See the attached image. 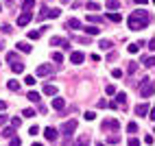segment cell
I'll list each match as a JSON object with an SVG mask.
<instances>
[{
	"mask_svg": "<svg viewBox=\"0 0 155 146\" xmlns=\"http://www.w3.org/2000/svg\"><path fill=\"white\" fill-rule=\"evenodd\" d=\"M68 44H70V41H68L66 37H53V39H50V46H59V48H68Z\"/></svg>",
	"mask_w": 155,
	"mask_h": 146,
	"instance_id": "8992f818",
	"label": "cell"
},
{
	"mask_svg": "<svg viewBox=\"0 0 155 146\" xmlns=\"http://www.w3.org/2000/svg\"><path fill=\"white\" fill-rule=\"evenodd\" d=\"M11 70L15 72V74H20V72H24V63L22 61H11Z\"/></svg>",
	"mask_w": 155,
	"mask_h": 146,
	"instance_id": "8fae6325",
	"label": "cell"
},
{
	"mask_svg": "<svg viewBox=\"0 0 155 146\" xmlns=\"http://www.w3.org/2000/svg\"><path fill=\"white\" fill-rule=\"evenodd\" d=\"M44 94L46 96H57V87L55 85H44Z\"/></svg>",
	"mask_w": 155,
	"mask_h": 146,
	"instance_id": "2e32d148",
	"label": "cell"
},
{
	"mask_svg": "<svg viewBox=\"0 0 155 146\" xmlns=\"http://www.w3.org/2000/svg\"><path fill=\"white\" fill-rule=\"evenodd\" d=\"M127 144H129V146H140V140H138V138H129Z\"/></svg>",
	"mask_w": 155,
	"mask_h": 146,
	"instance_id": "8d00e7d4",
	"label": "cell"
},
{
	"mask_svg": "<svg viewBox=\"0 0 155 146\" xmlns=\"http://www.w3.org/2000/svg\"><path fill=\"white\" fill-rule=\"evenodd\" d=\"M133 2H138V5H147L149 0H133Z\"/></svg>",
	"mask_w": 155,
	"mask_h": 146,
	"instance_id": "681fc988",
	"label": "cell"
},
{
	"mask_svg": "<svg viewBox=\"0 0 155 146\" xmlns=\"http://www.w3.org/2000/svg\"><path fill=\"white\" fill-rule=\"evenodd\" d=\"M111 76H114V79H120V76H122V70L114 68V70H111Z\"/></svg>",
	"mask_w": 155,
	"mask_h": 146,
	"instance_id": "e575fe53",
	"label": "cell"
},
{
	"mask_svg": "<svg viewBox=\"0 0 155 146\" xmlns=\"http://www.w3.org/2000/svg\"><path fill=\"white\" fill-rule=\"evenodd\" d=\"M48 13H50V9H48V7H42V9H39L37 20H39V22H42V20H46V18H48Z\"/></svg>",
	"mask_w": 155,
	"mask_h": 146,
	"instance_id": "e0dca14e",
	"label": "cell"
},
{
	"mask_svg": "<svg viewBox=\"0 0 155 146\" xmlns=\"http://www.w3.org/2000/svg\"><path fill=\"white\" fill-rule=\"evenodd\" d=\"M107 18L111 20V22H120V20H122V15H120V13H109Z\"/></svg>",
	"mask_w": 155,
	"mask_h": 146,
	"instance_id": "f546056e",
	"label": "cell"
},
{
	"mask_svg": "<svg viewBox=\"0 0 155 146\" xmlns=\"http://www.w3.org/2000/svg\"><path fill=\"white\" fill-rule=\"evenodd\" d=\"M74 131H77V120H68L64 127H61V133H64V138H66V140H70Z\"/></svg>",
	"mask_w": 155,
	"mask_h": 146,
	"instance_id": "7a4b0ae2",
	"label": "cell"
},
{
	"mask_svg": "<svg viewBox=\"0 0 155 146\" xmlns=\"http://www.w3.org/2000/svg\"><path fill=\"white\" fill-rule=\"evenodd\" d=\"M98 107L105 109V107H109V102H107V100H98Z\"/></svg>",
	"mask_w": 155,
	"mask_h": 146,
	"instance_id": "7dc6e473",
	"label": "cell"
},
{
	"mask_svg": "<svg viewBox=\"0 0 155 146\" xmlns=\"http://www.w3.org/2000/svg\"><path fill=\"white\" fill-rule=\"evenodd\" d=\"M98 46H101V50H109V48H111V41H109V39H101Z\"/></svg>",
	"mask_w": 155,
	"mask_h": 146,
	"instance_id": "cb8c5ba5",
	"label": "cell"
},
{
	"mask_svg": "<svg viewBox=\"0 0 155 146\" xmlns=\"http://www.w3.org/2000/svg\"><path fill=\"white\" fill-rule=\"evenodd\" d=\"M11 31H13V28H11V26H9V24H5V26H2V33H7V35H9V33H11Z\"/></svg>",
	"mask_w": 155,
	"mask_h": 146,
	"instance_id": "c3c4849f",
	"label": "cell"
},
{
	"mask_svg": "<svg viewBox=\"0 0 155 146\" xmlns=\"http://www.w3.org/2000/svg\"><path fill=\"white\" fill-rule=\"evenodd\" d=\"M74 146H90V138L83 133V135H79V138L74 140Z\"/></svg>",
	"mask_w": 155,
	"mask_h": 146,
	"instance_id": "ba28073f",
	"label": "cell"
},
{
	"mask_svg": "<svg viewBox=\"0 0 155 146\" xmlns=\"http://www.w3.org/2000/svg\"><path fill=\"white\" fill-rule=\"evenodd\" d=\"M22 116H24V118H33V116H35V109H31V107H26V109L22 111Z\"/></svg>",
	"mask_w": 155,
	"mask_h": 146,
	"instance_id": "d4e9b609",
	"label": "cell"
},
{
	"mask_svg": "<svg viewBox=\"0 0 155 146\" xmlns=\"http://www.w3.org/2000/svg\"><path fill=\"white\" fill-rule=\"evenodd\" d=\"M118 7H120L118 0H107V11H109V9H111V11H116Z\"/></svg>",
	"mask_w": 155,
	"mask_h": 146,
	"instance_id": "ffe728a7",
	"label": "cell"
},
{
	"mask_svg": "<svg viewBox=\"0 0 155 146\" xmlns=\"http://www.w3.org/2000/svg\"><path fill=\"white\" fill-rule=\"evenodd\" d=\"M37 133H39L37 127H31V129H28V135H37Z\"/></svg>",
	"mask_w": 155,
	"mask_h": 146,
	"instance_id": "bcb514c9",
	"label": "cell"
},
{
	"mask_svg": "<svg viewBox=\"0 0 155 146\" xmlns=\"http://www.w3.org/2000/svg\"><path fill=\"white\" fill-rule=\"evenodd\" d=\"M2 138H13V129L11 127H5L2 129Z\"/></svg>",
	"mask_w": 155,
	"mask_h": 146,
	"instance_id": "484cf974",
	"label": "cell"
},
{
	"mask_svg": "<svg viewBox=\"0 0 155 146\" xmlns=\"http://www.w3.org/2000/svg\"><path fill=\"white\" fill-rule=\"evenodd\" d=\"M44 135H46V140H50V142H53V140H57V129L48 127V129L44 131Z\"/></svg>",
	"mask_w": 155,
	"mask_h": 146,
	"instance_id": "7c38bea8",
	"label": "cell"
},
{
	"mask_svg": "<svg viewBox=\"0 0 155 146\" xmlns=\"http://www.w3.org/2000/svg\"><path fill=\"white\" fill-rule=\"evenodd\" d=\"M11 146H22V140H20V138H11Z\"/></svg>",
	"mask_w": 155,
	"mask_h": 146,
	"instance_id": "ab89813d",
	"label": "cell"
},
{
	"mask_svg": "<svg viewBox=\"0 0 155 146\" xmlns=\"http://www.w3.org/2000/svg\"><path fill=\"white\" fill-rule=\"evenodd\" d=\"M83 59H85V55H83V53H79V50H77V53H72V55H70V61H72L74 66L83 63Z\"/></svg>",
	"mask_w": 155,
	"mask_h": 146,
	"instance_id": "52a82bcc",
	"label": "cell"
},
{
	"mask_svg": "<svg viewBox=\"0 0 155 146\" xmlns=\"http://www.w3.org/2000/svg\"><path fill=\"white\" fill-rule=\"evenodd\" d=\"M24 83H26V85H35L37 81H35V76H31V74H28V76H24Z\"/></svg>",
	"mask_w": 155,
	"mask_h": 146,
	"instance_id": "836d02e7",
	"label": "cell"
},
{
	"mask_svg": "<svg viewBox=\"0 0 155 146\" xmlns=\"http://www.w3.org/2000/svg\"><path fill=\"white\" fill-rule=\"evenodd\" d=\"M11 124H13V127H20V124H22V118H13Z\"/></svg>",
	"mask_w": 155,
	"mask_h": 146,
	"instance_id": "f6af8a7d",
	"label": "cell"
},
{
	"mask_svg": "<svg viewBox=\"0 0 155 146\" xmlns=\"http://www.w3.org/2000/svg\"><path fill=\"white\" fill-rule=\"evenodd\" d=\"M127 24L131 31H140L149 24V13L144 11V9H138V11H133L129 18H127Z\"/></svg>",
	"mask_w": 155,
	"mask_h": 146,
	"instance_id": "6da1fadb",
	"label": "cell"
},
{
	"mask_svg": "<svg viewBox=\"0 0 155 146\" xmlns=\"http://www.w3.org/2000/svg\"><path fill=\"white\" fill-rule=\"evenodd\" d=\"M33 7H35V0H24V5H22V11L31 13V11H33Z\"/></svg>",
	"mask_w": 155,
	"mask_h": 146,
	"instance_id": "5bb4252c",
	"label": "cell"
},
{
	"mask_svg": "<svg viewBox=\"0 0 155 146\" xmlns=\"http://www.w3.org/2000/svg\"><path fill=\"white\" fill-rule=\"evenodd\" d=\"M50 72H53V66H48V63H39L37 66V76H48Z\"/></svg>",
	"mask_w": 155,
	"mask_h": 146,
	"instance_id": "277c9868",
	"label": "cell"
},
{
	"mask_svg": "<svg viewBox=\"0 0 155 146\" xmlns=\"http://www.w3.org/2000/svg\"><path fill=\"white\" fill-rule=\"evenodd\" d=\"M18 50H22V53H31V46L26 44V41H20V44H18Z\"/></svg>",
	"mask_w": 155,
	"mask_h": 146,
	"instance_id": "603a6c76",
	"label": "cell"
},
{
	"mask_svg": "<svg viewBox=\"0 0 155 146\" xmlns=\"http://www.w3.org/2000/svg\"><path fill=\"white\" fill-rule=\"evenodd\" d=\"M147 113H149V105H147V102H144V105H138L136 107V116H147Z\"/></svg>",
	"mask_w": 155,
	"mask_h": 146,
	"instance_id": "30bf717a",
	"label": "cell"
},
{
	"mask_svg": "<svg viewBox=\"0 0 155 146\" xmlns=\"http://www.w3.org/2000/svg\"><path fill=\"white\" fill-rule=\"evenodd\" d=\"M83 31H85L87 35H94V37H96V35H101V28H98V26H85Z\"/></svg>",
	"mask_w": 155,
	"mask_h": 146,
	"instance_id": "9a60e30c",
	"label": "cell"
},
{
	"mask_svg": "<svg viewBox=\"0 0 155 146\" xmlns=\"http://www.w3.org/2000/svg\"><path fill=\"white\" fill-rule=\"evenodd\" d=\"M127 50H129L131 55H136L138 50H140V46H138V44H129V46H127Z\"/></svg>",
	"mask_w": 155,
	"mask_h": 146,
	"instance_id": "f1b7e54d",
	"label": "cell"
},
{
	"mask_svg": "<svg viewBox=\"0 0 155 146\" xmlns=\"http://www.w3.org/2000/svg\"><path fill=\"white\" fill-rule=\"evenodd\" d=\"M7 120H9V116H5V113H2V116H0V127H5Z\"/></svg>",
	"mask_w": 155,
	"mask_h": 146,
	"instance_id": "ee69618b",
	"label": "cell"
},
{
	"mask_svg": "<svg viewBox=\"0 0 155 146\" xmlns=\"http://www.w3.org/2000/svg\"><path fill=\"white\" fill-rule=\"evenodd\" d=\"M144 81H147V83L140 87V96L142 98H151L153 96V79H144Z\"/></svg>",
	"mask_w": 155,
	"mask_h": 146,
	"instance_id": "3957f363",
	"label": "cell"
},
{
	"mask_svg": "<svg viewBox=\"0 0 155 146\" xmlns=\"http://www.w3.org/2000/svg\"><path fill=\"white\" fill-rule=\"evenodd\" d=\"M87 9L90 11H98V5L96 2H87Z\"/></svg>",
	"mask_w": 155,
	"mask_h": 146,
	"instance_id": "60d3db41",
	"label": "cell"
},
{
	"mask_svg": "<svg viewBox=\"0 0 155 146\" xmlns=\"http://www.w3.org/2000/svg\"><path fill=\"white\" fill-rule=\"evenodd\" d=\"M136 70H138V63H136V61H129V68H127V72H129V74H133Z\"/></svg>",
	"mask_w": 155,
	"mask_h": 146,
	"instance_id": "83f0119b",
	"label": "cell"
},
{
	"mask_svg": "<svg viewBox=\"0 0 155 146\" xmlns=\"http://www.w3.org/2000/svg\"><path fill=\"white\" fill-rule=\"evenodd\" d=\"M33 146H44V144H37V142H35V144H33Z\"/></svg>",
	"mask_w": 155,
	"mask_h": 146,
	"instance_id": "f5cc1de1",
	"label": "cell"
},
{
	"mask_svg": "<svg viewBox=\"0 0 155 146\" xmlns=\"http://www.w3.org/2000/svg\"><path fill=\"white\" fill-rule=\"evenodd\" d=\"M83 118L92 122V120H94V118H96V113H94V111H85V113H83Z\"/></svg>",
	"mask_w": 155,
	"mask_h": 146,
	"instance_id": "4dcf8cb0",
	"label": "cell"
},
{
	"mask_svg": "<svg viewBox=\"0 0 155 146\" xmlns=\"http://www.w3.org/2000/svg\"><path fill=\"white\" fill-rule=\"evenodd\" d=\"M85 20H87V22H101V18H98V15H92V13H90Z\"/></svg>",
	"mask_w": 155,
	"mask_h": 146,
	"instance_id": "74e56055",
	"label": "cell"
},
{
	"mask_svg": "<svg viewBox=\"0 0 155 146\" xmlns=\"http://www.w3.org/2000/svg\"><path fill=\"white\" fill-rule=\"evenodd\" d=\"M142 63L147 66V68H153V57H147V59L142 57Z\"/></svg>",
	"mask_w": 155,
	"mask_h": 146,
	"instance_id": "d6a6232c",
	"label": "cell"
},
{
	"mask_svg": "<svg viewBox=\"0 0 155 146\" xmlns=\"http://www.w3.org/2000/svg\"><path fill=\"white\" fill-rule=\"evenodd\" d=\"M53 61H55V63H61V61H64V57H61V53H55V55H53Z\"/></svg>",
	"mask_w": 155,
	"mask_h": 146,
	"instance_id": "d590c367",
	"label": "cell"
},
{
	"mask_svg": "<svg viewBox=\"0 0 155 146\" xmlns=\"http://www.w3.org/2000/svg\"><path fill=\"white\" fill-rule=\"evenodd\" d=\"M105 92L109 94V96H114V94H116V87H114V85H107V87H105Z\"/></svg>",
	"mask_w": 155,
	"mask_h": 146,
	"instance_id": "f35d334b",
	"label": "cell"
},
{
	"mask_svg": "<svg viewBox=\"0 0 155 146\" xmlns=\"http://www.w3.org/2000/svg\"><path fill=\"white\" fill-rule=\"evenodd\" d=\"M79 26H81V22H79L77 18H72V20H68V28H72V31H74V28H79Z\"/></svg>",
	"mask_w": 155,
	"mask_h": 146,
	"instance_id": "44dd1931",
	"label": "cell"
},
{
	"mask_svg": "<svg viewBox=\"0 0 155 146\" xmlns=\"http://www.w3.org/2000/svg\"><path fill=\"white\" fill-rule=\"evenodd\" d=\"M103 127H105V129H111V131H116L118 129V120H105V122H103Z\"/></svg>",
	"mask_w": 155,
	"mask_h": 146,
	"instance_id": "4fadbf2b",
	"label": "cell"
},
{
	"mask_svg": "<svg viewBox=\"0 0 155 146\" xmlns=\"http://www.w3.org/2000/svg\"><path fill=\"white\" fill-rule=\"evenodd\" d=\"M116 98H118L120 105H125V102H127V94H125V92H120V94H116Z\"/></svg>",
	"mask_w": 155,
	"mask_h": 146,
	"instance_id": "4316f807",
	"label": "cell"
},
{
	"mask_svg": "<svg viewBox=\"0 0 155 146\" xmlns=\"http://www.w3.org/2000/svg\"><path fill=\"white\" fill-rule=\"evenodd\" d=\"M7 61H18V55H15V53H9V55H7Z\"/></svg>",
	"mask_w": 155,
	"mask_h": 146,
	"instance_id": "7bdbcfd3",
	"label": "cell"
},
{
	"mask_svg": "<svg viewBox=\"0 0 155 146\" xmlns=\"http://www.w3.org/2000/svg\"><path fill=\"white\" fill-rule=\"evenodd\" d=\"M118 140H120V138H118V135H111V138L107 140V144H118Z\"/></svg>",
	"mask_w": 155,
	"mask_h": 146,
	"instance_id": "b9f144b4",
	"label": "cell"
},
{
	"mask_svg": "<svg viewBox=\"0 0 155 146\" xmlns=\"http://www.w3.org/2000/svg\"><path fill=\"white\" fill-rule=\"evenodd\" d=\"M127 131H129V133H136V131H138V124H136V122H129V124H127Z\"/></svg>",
	"mask_w": 155,
	"mask_h": 146,
	"instance_id": "1f68e13d",
	"label": "cell"
},
{
	"mask_svg": "<svg viewBox=\"0 0 155 146\" xmlns=\"http://www.w3.org/2000/svg\"><path fill=\"white\" fill-rule=\"evenodd\" d=\"M64 107H66V100H64V98H59V96H57V98H53V109L61 111Z\"/></svg>",
	"mask_w": 155,
	"mask_h": 146,
	"instance_id": "9c48e42d",
	"label": "cell"
},
{
	"mask_svg": "<svg viewBox=\"0 0 155 146\" xmlns=\"http://www.w3.org/2000/svg\"><path fill=\"white\" fill-rule=\"evenodd\" d=\"M31 18H33V13H26V11H22L18 15V26H26L28 22H31Z\"/></svg>",
	"mask_w": 155,
	"mask_h": 146,
	"instance_id": "5b68a950",
	"label": "cell"
},
{
	"mask_svg": "<svg viewBox=\"0 0 155 146\" xmlns=\"http://www.w3.org/2000/svg\"><path fill=\"white\" fill-rule=\"evenodd\" d=\"M42 33H44V28H39V31L35 28V31H31V33H28V37H31V39H39V37H42Z\"/></svg>",
	"mask_w": 155,
	"mask_h": 146,
	"instance_id": "d6986e66",
	"label": "cell"
},
{
	"mask_svg": "<svg viewBox=\"0 0 155 146\" xmlns=\"http://www.w3.org/2000/svg\"><path fill=\"white\" fill-rule=\"evenodd\" d=\"M5 107H7V102H5V100H0V111H2Z\"/></svg>",
	"mask_w": 155,
	"mask_h": 146,
	"instance_id": "f907efd6",
	"label": "cell"
},
{
	"mask_svg": "<svg viewBox=\"0 0 155 146\" xmlns=\"http://www.w3.org/2000/svg\"><path fill=\"white\" fill-rule=\"evenodd\" d=\"M26 98H28L31 102H39V94H37V92H28Z\"/></svg>",
	"mask_w": 155,
	"mask_h": 146,
	"instance_id": "7402d4cb",
	"label": "cell"
},
{
	"mask_svg": "<svg viewBox=\"0 0 155 146\" xmlns=\"http://www.w3.org/2000/svg\"><path fill=\"white\" fill-rule=\"evenodd\" d=\"M96 146H103V144H96Z\"/></svg>",
	"mask_w": 155,
	"mask_h": 146,
	"instance_id": "db71d44e",
	"label": "cell"
},
{
	"mask_svg": "<svg viewBox=\"0 0 155 146\" xmlns=\"http://www.w3.org/2000/svg\"><path fill=\"white\" fill-rule=\"evenodd\" d=\"M7 87L11 89V92H18V89H20V83H18L15 79H11V81H7Z\"/></svg>",
	"mask_w": 155,
	"mask_h": 146,
	"instance_id": "ac0fdd59",
	"label": "cell"
},
{
	"mask_svg": "<svg viewBox=\"0 0 155 146\" xmlns=\"http://www.w3.org/2000/svg\"><path fill=\"white\" fill-rule=\"evenodd\" d=\"M0 50H5V41L2 39H0Z\"/></svg>",
	"mask_w": 155,
	"mask_h": 146,
	"instance_id": "816d5d0a",
	"label": "cell"
}]
</instances>
